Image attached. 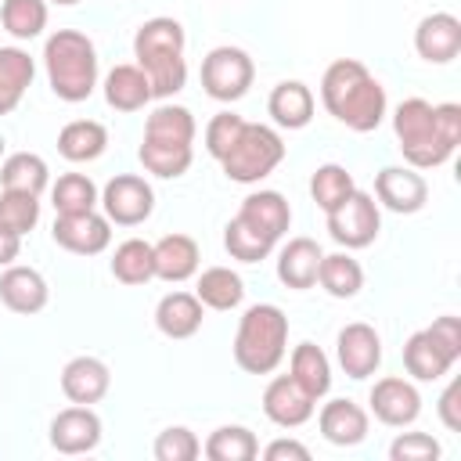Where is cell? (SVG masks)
I'll return each mask as SVG.
<instances>
[{"instance_id":"6da1fadb","label":"cell","mask_w":461,"mask_h":461,"mask_svg":"<svg viewBox=\"0 0 461 461\" xmlns=\"http://www.w3.org/2000/svg\"><path fill=\"white\" fill-rule=\"evenodd\" d=\"M393 130L411 169H436L461 144V104H429L425 97H407L393 112Z\"/></svg>"},{"instance_id":"7a4b0ae2","label":"cell","mask_w":461,"mask_h":461,"mask_svg":"<svg viewBox=\"0 0 461 461\" xmlns=\"http://www.w3.org/2000/svg\"><path fill=\"white\" fill-rule=\"evenodd\" d=\"M324 108L349 130L371 133L385 119V86L357 58H339L321 76Z\"/></svg>"},{"instance_id":"3957f363","label":"cell","mask_w":461,"mask_h":461,"mask_svg":"<svg viewBox=\"0 0 461 461\" xmlns=\"http://www.w3.org/2000/svg\"><path fill=\"white\" fill-rule=\"evenodd\" d=\"M184 25L176 18H148L133 36V58L151 83V97H173L187 83Z\"/></svg>"},{"instance_id":"277c9868","label":"cell","mask_w":461,"mask_h":461,"mask_svg":"<svg viewBox=\"0 0 461 461\" xmlns=\"http://www.w3.org/2000/svg\"><path fill=\"white\" fill-rule=\"evenodd\" d=\"M43 65H47L50 90L68 104L86 101L97 86V50L90 36L79 29L50 32L43 43Z\"/></svg>"},{"instance_id":"5b68a950","label":"cell","mask_w":461,"mask_h":461,"mask_svg":"<svg viewBox=\"0 0 461 461\" xmlns=\"http://www.w3.org/2000/svg\"><path fill=\"white\" fill-rule=\"evenodd\" d=\"M288 349V317L274 303H256L241 313L234 335V364L249 375H270Z\"/></svg>"},{"instance_id":"8992f818","label":"cell","mask_w":461,"mask_h":461,"mask_svg":"<svg viewBox=\"0 0 461 461\" xmlns=\"http://www.w3.org/2000/svg\"><path fill=\"white\" fill-rule=\"evenodd\" d=\"M285 158V140L274 126L263 122H245L241 137L234 140V148L220 158L227 180L234 184H259L263 176H270Z\"/></svg>"},{"instance_id":"52a82bcc","label":"cell","mask_w":461,"mask_h":461,"mask_svg":"<svg viewBox=\"0 0 461 461\" xmlns=\"http://www.w3.org/2000/svg\"><path fill=\"white\" fill-rule=\"evenodd\" d=\"M256 65L241 47H212L202 58V90L212 101H238L249 94Z\"/></svg>"},{"instance_id":"ba28073f","label":"cell","mask_w":461,"mask_h":461,"mask_svg":"<svg viewBox=\"0 0 461 461\" xmlns=\"http://www.w3.org/2000/svg\"><path fill=\"white\" fill-rule=\"evenodd\" d=\"M378 230H382V212L367 191L353 187V194L328 212V234L342 249H367L378 238Z\"/></svg>"},{"instance_id":"9c48e42d","label":"cell","mask_w":461,"mask_h":461,"mask_svg":"<svg viewBox=\"0 0 461 461\" xmlns=\"http://www.w3.org/2000/svg\"><path fill=\"white\" fill-rule=\"evenodd\" d=\"M101 205H104V216L119 227H137L151 216L155 209V191L144 176L137 173H119L104 184L101 191Z\"/></svg>"},{"instance_id":"30bf717a","label":"cell","mask_w":461,"mask_h":461,"mask_svg":"<svg viewBox=\"0 0 461 461\" xmlns=\"http://www.w3.org/2000/svg\"><path fill=\"white\" fill-rule=\"evenodd\" d=\"M50 238H54V245H61L72 256H97L112 241V220L101 216L97 209L58 216L54 227H50Z\"/></svg>"},{"instance_id":"8fae6325","label":"cell","mask_w":461,"mask_h":461,"mask_svg":"<svg viewBox=\"0 0 461 461\" xmlns=\"http://www.w3.org/2000/svg\"><path fill=\"white\" fill-rule=\"evenodd\" d=\"M375 198L400 216H411L418 209H425L429 202V184L421 173H414L411 166H385L375 176Z\"/></svg>"},{"instance_id":"7c38bea8","label":"cell","mask_w":461,"mask_h":461,"mask_svg":"<svg viewBox=\"0 0 461 461\" xmlns=\"http://www.w3.org/2000/svg\"><path fill=\"white\" fill-rule=\"evenodd\" d=\"M335 353H339V367L349 375V378H371L382 364V339L371 324L364 321H353L339 331V342H335Z\"/></svg>"},{"instance_id":"4fadbf2b","label":"cell","mask_w":461,"mask_h":461,"mask_svg":"<svg viewBox=\"0 0 461 461\" xmlns=\"http://www.w3.org/2000/svg\"><path fill=\"white\" fill-rule=\"evenodd\" d=\"M317 400L292 378V375H277L270 378V385L263 389V414L281 425V429H299L313 418Z\"/></svg>"},{"instance_id":"5bb4252c","label":"cell","mask_w":461,"mask_h":461,"mask_svg":"<svg viewBox=\"0 0 461 461\" xmlns=\"http://www.w3.org/2000/svg\"><path fill=\"white\" fill-rule=\"evenodd\" d=\"M371 411L382 425L389 429H403V425H414L418 414H421V396L418 389L407 382V378H396V375H385L371 385Z\"/></svg>"},{"instance_id":"9a60e30c","label":"cell","mask_w":461,"mask_h":461,"mask_svg":"<svg viewBox=\"0 0 461 461\" xmlns=\"http://www.w3.org/2000/svg\"><path fill=\"white\" fill-rule=\"evenodd\" d=\"M101 443V418L94 414V407H65L54 414L50 421V447L58 454H86Z\"/></svg>"},{"instance_id":"2e32d148","label":"cell","mask_w":461,"mask_h":461,"mask_svg":"<svg viewBox=\"0 0 461 461\" xmlns=\"http://www.w3.org/2000/svg\"><path fill=\"white\" fill-rule=\"evenodd\" d=\"M414 50L429 61V65H447L461 54V22L447 11L425 14L414 29Z\"/></svg>"},{"instance_id":"e0dca14e","label":"cell","mask_w":461,"mask_h":461,"mask_svg":"<svg viewBox=\"0 0 461 461\" xmlns=\"http://www.w3.org/2000/svg\"><path fill=\"white\" fill-rule=\"evenodd\" d=\"M108 385H112L108 364L97 360V357H72V360L65 364V371H61V393H65L72 403H83V407L104 400Z\"/></svg>"},{"instance_id":"ac0fdd59","label":"cell","mask_w":461,"mask_h":461,"mask_svg":"<svg viewBox=\"0 0 461 461\" xmlns=\"http://www.w3.org/2000/svg\"><path fill=\"white\" fill-rule=\"evenodd\" d=\"M317 425H321V436L331 447H357V443L367 439V411L353 400L324 403L321 414H317Z\"/></svg>"},{"instance_id":"d6986e66","label":"cell","mask_w":461,"mask_h":461,"mask_svg":"<svg viewBox=\"0 0 461 461\" xmlns=\"http://www.w3.org/2000/svg\"><path fill=\"white\" fill-rule=\"evenodd\" d=\"M47 281L32 267H7L0 274V303L11 313H40L47 306Z\"/></svg>"},{"instance_id":"ffe728a7","label":"cell","mask_w":461,"mask_h":461,"mask_svg":"<svg viewBox=\"0 0 461 461\" xmlns=\"http://www.w3.org/2000/svg\"><path fill=\"white\" fill-rule=\"evenodd\" d=\"M151 256H155V277H162L169 285H180L198 274V241L187 234L158 238L151 245Z\"/></svg>"},{"instance_id":"44dd1931","label":"cell","mask_w":461,"mask_h":461,"mask_svg":"<svg viewBox=\"0 0 461 461\" xmlns=\"http://www.w3.org/2000/svg\"><path fill=\"white\" fill-rule=\"evenodd\" d=\"M321 245L313 238H292L281 256H277V277L285 288H313L317 285V270H321Z\"/></svg>"},{"instance_id":"7402d4cb","label":"cell","mask_w":461,"mask_h":461,"mask_svg":"<svg viewBox=\"0 0 461 461\" xmlns=\"http://www.w3.org/2000/svg\"><path fill=\"white\" fill-rule=\"evenodd\" d=\"M202 310L205 306L198 303L194 292H169L155 306V328L166 339H191L202 328V317H205Z\"/></svg>"},{"instance_id":"603a6c76","label":"cell","mask_w":461,"mask_h":461,"mask_svg":"<svg viewBox=\"0 0 461 461\" xmlns=\"http://www.w3.org/2000/svg\"><path fill=\"white\" fill-rule=\"evenodd\" d=\"M267 112L277 126L285 130H303L310 126L313 119V90L299 79H285L270 90V101H267Z\"/></svg>"},{"instance_id":"cb8c5ba5","label":"cell","mask_w":461,"mask_h":461,"mask_svg":"<svg viewBox=\"0 0 461 461\" xmlns=\"http://www.w3.org/2000/svg\"><path fill=\"white\" fill-rule=\"evenodd\" d=\"M238 216H241L249 227H256L259 234H267L270 241H277V238L288 230V223H292V209H288V202H285L281 191H252V194L241 202Z\"/></svg>"},{"instance_id":"d4e9b609","label":"cell","mask_w":461,"mask_h":461,"mask_svg":"<svg viewBox=\"0 0 461 461\" xmlns=\"http://www.w3.org/2000/svg\"><path fill=\"white\" fill-rule=\"evenodd\" d=\"M104 101L115 112H140L151 101V83L140 65H115L104 76Z\"/></svg>"},{"instance_id":"484cf974","label":"cell","mask_w":461,"mask_h":461,"mask_svg":"<svg viewBox=\"0 0 461 461\" xmlns=\"http://www.w3.org/2000/svg\"><path fill=\"white\" fill-rule=\"evenodd\" d=\"M36 76V61L22 47H0V115L14 112Z\"/></svg>"},{"instance_id":"4316f807","label":"cell","mask_w":461,"mask_h":461,"mask_svg":"<svg viewBox=\"0 0 461 461\" xmlns=\"http://www.w3.org/2000/svg\"><path fill=\"white\" fill-rule=\"evenodd\" d=\"M104 148H108V130L94 119L65 122L61 133H58V151L68 162H94V158L104 155Z\"/></svg>"},{"instance_id":"83f0119b","label":"cell","mask_w":461,"mask_h":461,"mask_svg":"<svg viewBox=\"0 0 461 461\" xmlns=\"http://www.w3.org/2000/svg\"><path fill=\"white\" fill-rule=\"evenodd\" d=\"M140 166L162 180H176L191 169V144H176V140H155V137H144L140 140V151H137Z\"/></svg>"},{"instance_id":"f1b7e54d","label":"cell","mask_w":461,"mask_h":461,"mask_svg":"<svg viewBox=\"0 0 461 461\" xmlns=\"http://www.w3.org/2000/svg\"><path fill=\"white\" fill-rule=\"evenodd\" d=\"M194 295H198V303L209 306V310H234V306H241V299H245V281H241L230 267H209V270L198 274Z\"/></svg>"},{"instance_id":"f546056e","label":"cell","mask_w":461,"mask_h":461,"mask_svg":"<svg viewBox=\"0 0 461 461\" xmlns=\"http://www.w3.org/2000/svg\"><path fill=\"white\" fill-rule=\"evenodd\" d=\"M288 371H292V378H295L313 400H321V396L331 389V364H328L324 349L313 346V342H299V346L292 349Z\"/></svg>"},{"instance_id":"4dcf8cb0","label":"cell","mask_w":461,"mask_h":461,"mask_svg":"<svg viewBox=\"0 0 461 461\" xmlns=\"http://www.w3.org/2000/svg\"><path fill=\"white\" fill-rule=\"evenodd\" d=\"M0 184L7 191H29V194H43V187L50 184V169L36 151H14L4 158L0 166Z\"/></svg>"},{"instance_id":"1f68e13d","label":"cell","mask_w":461,"mask_h":461,"mask_svg":"<svg viewBox=\"0 0 461 461\" xmlns=\"http://www.w3.org/2000/svg\"><path fill=\"white\" fill-rule=\"evenodd\" d=\"M403 367H407V375L418 378V382H436V378H443V375L454 367V360H447L443 349H439V346L425 335V328H421V331H414V335L403 342Z\"/></svg>"},{"instance_id":"d6a6232c","label":"cell","mask_w":461,"mask_h":461,"mask_svg":"<svg viewBox=\"0 0 461 461\" xmlns=\"http://www.w3.org/2000/svg\"><path fill=\"white\" fill-rule=\"evenodd\" d=\"M317 281L331 299H353L364 288V270L349 252H331V256H321Z\"/></svg>"},{"instance_id":"836d02e7","label":"cell","mask_w":461,"mask_h":461,"mask_svg":"<svg viewBox=\"0 0 461 461\" xmlns=\"http://www.w3.org/2000/svg\"><path fill=\"white\" fill-rule=\"evenodd\" d=\"M112 277L122 285H148L155 277V256L151 245L140 238H126L112 252Z\"/></svg>"},{"instance_id":"e575fe53","label":"cell","mask_w":461,"mask_h":461,"mask_svg":"<svg viewBox=\"0 0 461 461\" xmlns=\"http://www.w3.org/2000/svg\"><path fill=\"white\" fill-rule=\"evenodd\" d=\"M205 457L209 461H252L259 454V439L245 425H220L205 439Z\"/></svg>"},{"instance_id":"d590c367","label":"cell","mask_w":461,"mask_h":461,"mask_svg":"<svg viewBox=\"0 0 461 461\" xmlns=\"http://www.w3.org/2000/svg\"><path fill=\"white\" fill-rule=\"evenodd\" d=\"M50 202L58 216H72V212H90L101 198L86 173H61L58 184L50 187Z\"/></svg>"},{"instance_id":"8d00e7d4","label":"cell","mask_w":461,"mask_h":461,"mask_svg":"<svg viewBox=\"0 0 461 461\" xmlns=\"http://www.w3.org/2000/svg\"><path fill=\"white\" fill-rule=\"evenodd\" d=\"M194 115L184 104H158L148 122H144V137L155 140H176V144H191L194 140Z\"/></svg>"},{"instance_id":"74e56055","label":"cell","mask_w":461,"mask_h":461,"mask_svg":"<svg viewBox=\"0 0 461 461\" xmlns=\"http://www.w3.org/2000/svg\"><path fill=\"white\" fill-rule=\"evenodd\" d=\"M0 25L14 40H32L47 29V0H4L0 4Z\"/></svg>"},{"instance_id":"f35d334b","label":"cell","mask_w":461,"mask_h":461,"mask_svg":"<svg viewBox=\"0 0 461 461\" xmlns=\"http://www.w3.org/2000/svg\"><path fill=\"white\" fill-rule=\"evenodd\" d=\"M353 176L346 173V166H339V162H324V166H317L313 169V176H310V194H313V202L324 209V212H331L339 202H346L349 194H353Z\"/></svg>"},{"instance_id":"ab89813d","label":"cell","mask_w":461,"mask_h":461,"mask_svg":"<svg viewBox=\"0 0 461 461\" xmlns=\"http://www.w3.org/2000/svg\"><path fill=\"white\" fill-rule=\"evenodd\" d=\"M223 249L230 252V259H241V263H259L270 256L274 241L267 234H259L256 227H249L241 216H234L227 227H223Z\"/></svg>"},{"instance_id":"60d3db41","label":"cell","mask_w":461,"mask_h":461,"mask_svg":"<svg viewBox=\"0 0 461 461\" xmlns=\"http://www.w3.org/2000/svg\"><path fill=\"white\" fill-rule=\"evenodd\" d=\"M0 223L14 230L18 238L29 234L40 223V198L29 191H0Z\"/></svg>"},{"instance_id":"b9f144b4","label":"cell","mask_w":461,"mask_h":461,"mask_svg":"<svg viewBox=\"0 0 461 461\" xmlns=\"http://www.w3.org/2000/svg\"><path fill=\"white\" fill-rule=\"evenodd\" d=\"M198 454H202V443L184 425H169L155 436V457L158 461H194Z\"/></svg>"},{"instance_id":"7bdbcfd3","label":"cell","mask_w":461,"mask_h":461,"mask_svg":"<svg viewBox=\"0 0 461 461\" xmlns=\"http://www.w3.org/2000/svg\"><path fill=\"white\" fill-rule=\"evenodd\" d=\"M241 130H245V119H241V115H234V112H216V115L209 119V126H205V151L220 162V158L234 148V140L241 137Z\"/></svg>"},{"instance_id":"ee69618b","label":"cell","mask_w":461,"mask_h":461,"mask_svg":"<svg viewBox=\"0 0 461 461\" xmlns=\"http://www.w3.org/2000/svg\"><path fill=\"white\" fill-rule=\"evenodd\" d=\"M389 457L393 461H436L439 457V443L429 432H400L389 443Z\"/></svg>"},{"instance_id":"f6af8a7d","label":"cell","mask_w":461,"mask_h":461,"mask_svg":"<svg viewBox=\"0 0 461 461\" xmlns=\"http://www.w3.org/2000/svg\"><path fill=\"white\" fill-rule=\"evenodd\" d=\"M425 335L443 349V357L447 360H454L457 364V357H461V321L457 317H436L429 328H425Z\"/></svg>"},{"instance_id":"bcb514c9","label":"cell","mask_w":461,"mask_h":461,"mask_svg":"<svg viewBox=\"0 0 461 461\" xmlns=\"http://www.w3.org/2000/svg\"><path fill=\"white\" fill-rule=\"evenodd\" d=\"M436 411H439V418H443V425H447L450 432H461V382H450V385L443 389Z\"/></svg>"},{"instance_id":"7dc6e473","label":"cell","mask_w":461,"mask_h":461,"mask_svg":"<svg viewBox=\"0 0 461 461\" xmlns=\"http://www.w3.org/2000/svg\"><path fill=\"white\" fill-rule=\"evenodd\" d=\"M267 461H285V457H295V461H310V450L299 443V439H274L267 450H263Z\"/></svg>"},{"instance_id":"c3c4849f","label":"cell","mask_w":461,"mask_h":461,"mask_svg":"<svg viewBox=\"0 0 461 461\" xmlns=\"http://www.w3.org/2000/svg\"><path fill=\"white\" fill-rule=\"evenodd\" d=\"M18 252H22V238L0 223V267H11L18 259Z\"/></svg>"},{"instance_id":"681fc988","label":"cell","mask_w":461,"mask_h":461,"mask_svg":"<svg viewBox=\"0 0 461 461\" xmlns=\"http://www.w3.org/2000/svg\"><path fill=\"white\" fill-rule=\"evenodd\" d=\"M54 4H61V7H72V4H79V0H54Z\"/></svg>"},{"instance_id":"f907efd6","label":"cell","mask_w":461,"mask_h":461,"mask_svg":"<svg viewBox=\"0 0 461 461\" xmlns=\"http://www.w3.org/2000/svg\"><path fill=\"white\" fill-rule=\"evenodd\" d=\"M0 151H4V137H0Z\"/></svg>"}]
</instances>
